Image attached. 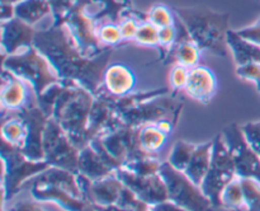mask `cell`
<instances>
[{
    "label": "cell",
    "mask_w": 260,
    "mask_h": 211,
    "mask_svg": "<svg viewBox=\"0 0 260 211\" xmlns=\"http://www.w3.org/2000/svg\"><path fill=\"white\" fill-rule=\"evenodd\" d=\"M240 178V177H239ZM248 211H260V182L254 178H240Z\"/></svg>",
    "instance_id": "33"
},
{
    "label": "cell",
    "mask_w": 260,
    "mask_h": 211,
    "mask_svg": "<svg viewBox=\"0 0 260 211\" xmlns=\"http://www.w3.org/2000/svg\"><path fill=\"white\" fill-rule=\"evenodd\" d=\"M3 211H5V210H4V208H3Z\"/></svg>",
    "instance_id": "49"
},
{
    "label": "cell",
    "mask_w": 260,
    "mask_h": 211,
    "mask_svg": "<svg viewBox=\"0 0 260 211\" xmlns=\"http://www.w3.org/2000/svg\"><path fill=\"white\" fill-rule=\"evenodd\" d=\"M175 37H177V29H175L174 24L159 28V50L164 52L162 58H165L168 51L174 45Z\"/></svg>",
    "instance_id": "40"
},
{
    "label": "cell",
    "mask_w": 260,
    "mask_h": 211,
    "mask_svg": "<svg viewBox=\"0 0 260 211\" xmlns=\"http://www.w3.org/2000/svg\"><path fill=\"white\" fill-rule=\"evenodd\" d=\"M212 141H207L205 144H200L196 146V150L193 152L192 158L185 168L184 173L193 183L197 186L202 185L203 179L207 175L208 169H210L211 158H212Z\"/></svg>",
    "instance_id": "24"
},
{
    "label": "cell",
    "mask_w": 260,
    "mask_h": 211,
    "mask_svg": "<svg viewBox=\"0 0 260 211\" xmlns=\"http://www.w3.org/2000/svg\"><path fill=\"white\" fill-rule=\"evenodd\" d=\"M196 146H197V145L192 144V142L178 140V141L173 145L172 152H170L169 158H168V162H169L170 165H172L173 168H175L177 170L184 172L188 163H189L190 158H192L193 152L196 150Z\"/></svg>",
    "instance_id": "30"
},
{
    "label": "cell",
    "mask_w": 260,
    "mask_h": 211,
    "mask_svg": "<svg viewBox=\"0 0 260 211\" xmlns=\"http://www.w3.org/2000/svg\"><path fill=\"white\" fill-rule=\"evenodd\" d=\"M124 185L116 175V173L103 179L93 180L91 183L90 205L113 206L118 201Z\"/></svg>",
    "instance_id": "22"
},
{
    "label": "cell",
    "mask_w": 260,
    "mask_h": 211,
    "mask_svg": "<svg viewBox=\"0 0 260 211\" xmlns=\"http://www.w3.org/2000/svg\"><path fill=\"white\" fill-rule=\"evenodd\" d=\"M244 136L246 141L250 145L251 149L258 154L260 158V119L259 121H251L241 126Z\"/></svg>",
    "instance_id": "38"
},
{
    "label": "cell",
    "mask_w": 260,
    "mask_h": 211,
    "mask_svg": "<svg viewBox=\"0 0 260 211\" xmlns=\"http://www.w3.org/2000/svg\"><path fill=\"white\" fill-rule=\"evenodd\" d=\"M201 50L193 40H185L179 43H174L168 51L167 56L164 58V64H179V65L187 66V68L192 69L200 65L201 60Z\"/></svg>",
    "instance_id": "26"
},
{
    "label": "cell",
    "mask_w": 260,
    "mask_h": 211,
    "mask_svg": "<svg viewBox=\"0 0 260 211\" xmlns=\"http://www.w3.org/2000/svg\"><path fill=\"white\" fill-rule=\"evenodd\" d=\"M78 0H50L51 5H52L53 10V18H55V23H61L69 10L74 7V4Z\"/></svg>",
    "instance_id": "42"
},
{
    "label": "cell",
    "mask_w": 260,
    "mask_h": 211,
    "mask_svg": "<svg viewBox=\"0 0 260 211\" xmlns=\"http://www.w3.org/2000/svg\"><path fill=\"white\" fill-rule=\"evenodd\" d=\"M3 69L12 71L29 84L37 97L61 81L55 68L35 46L14 55H3Z\"/></svg>",
    "instance_id": "5"
},
{
    "label": "cell",
    "mask_w": 260,
    "mask_h": 211,
    "mask_svg": "<svg viewBox=\"0 0 260 211\" xmlns=\"http://www.w3.org/2000/svg\"><path fill=\"white\" fill-rule=\"evenodd\" d=\"M238 32L239 35L243 36L244 38H246V40L251 41V42L260 46V18L255 23H253V24L248 25V27L245 28H241Z\"/></svg>",
    "instance_id": "43"
},
{
    "label": "cell",
    "mask_w": 260,
    "mask_h": 211,
    "mask_svg": "<svg viewBox=\"0 0 260 211\" xmlns=\"http://www.w3.org/2000/svg\"><path fill=\"white\" fill-rule=\"evenodd\" d=\"M124 126L122 114L101 96H95L89 116V137L90 141Z\"/></svg>",
    "instance_id": "17"
},
{
    "label": "cell",
    "mask_w": 260,
    "mask_h": 211,
    "mask_svg": "<svg viewBox=\"0 0 260 211\" xmlns=\"http://www.w3.org/2000/svg\"><path fill=\"white\" fill-rule=\"evenodd\" d=\"M238 177L234 158L229 152L222 134H218L213 139L212 158L210 169L203 179L201 188L203 193L210 198L215 208L220 207V197L226 186Z\"/></svg>",
    "instance_id": "8"
},
{
    "label": "cell",
    "mask_w": 260,
    "mask_h": 211,
    "mask_svg": "<svg viewBox=\"0 0 260 211\" xmlns=\"http://www.w3.org/2000/svg\"><path fill=\"white\" fill-rule=\"evenodd\" d=\"M159 174L167 185L169 200L188 211H215V206L203 193L202 188L193 183L184 172L177 170L170 163L162 162Z\"/></svg>",
    "instance_id": "7"
},
{
    "label": "cell",
    "mask_w": 260,
    "mask_h": 211,
    "mask_svg": "<svg viewBox=\"0 0 260 211\" xmlns=\"http://www.w3.org/2000/svg\"><path fill=\"white\" fill-rule=\"evenodd\" d=\"M150 211H188L185 210L182 206L177 205L175 202L170 200L161 201V202L154 203V205H150Z\"/></svg>",
    "instance_id": "44"
},
{
    "label": "cell",
    "mask_w": 260,
    "mask_h": 211,
    "mask_svg": "<svg viewBox=\"0 0 260 211\" xmlns=\"http://www.w3.org/2000/svg\"><path fill=\"white\" fill-rule=\"evenodd\" d=\"M14 17H15L14 4L2 3V22H7V20L12 19V18Z\"/></svg>",
    "instance_id": "46"
},
{
    "label": "cell",
    "mask_w": 260,
    "mask_h": 211,
    "mask_svg": "<svg viewBox=\"0 0 260 211\" xmlns=\"http://www.w3.org/2000/svg\"><path fill=\"white\" fill-rule=\"evenodd\" d=\"M2 192L3 202L13 198L23 183L36 177L50 165L45 160H30L22 152L2 140Z\"/></svg>",
    "instance_id": "6"
},
{
    "label": "cell",
    "mask_w": 260,
    "mask_h": 211,
    "mask_svg": "<svg viewBox=\"0 0 260 211\" xmlns=\"http://www.w3.org/2000/svg\"><path fill=\"white\" fill-rule=\"evenodd\" d=\"M94 98V94L75 81L62 80L58 84L51 117L58 122L79 150L90 144L88 129Z\"/></svg>",
    "instance_id": "2"
},
{
    "label": "cell",
    "mask_w": 260,
    "mask_h": 211,
    "mask_svg": "<svg viewBox=\"0 0 260 211\" xmlns=\"http://www.w3.org/2000/svg\"><path fill=\"white\" fill-rule=\"evenodd\" d=\"M139 144L140 147L149 157H154L165 146L169 135L162 132L156 124H147L139 127Z\"/></svg>",
    "instance_id": "27"
},
{
    "label": "cell",
    "mask_w": 260,
    "mask_h": 211,
    "mask_svg": "<svg viewBox=\"0 0 260 211\" xmlns=\"http://www.w3.org/2000/svg\"><path fill=\"white\" fill-rule=\"evenodd\" d=\"M116 175L126 187L136 193L137 197L149 205L169 200L167 185L159 173L144 177V175L134 174L121 167L116 170Z\"/></svg>",
    "instance_id": "16"
},
{
    "label": "cell",
    "mask_w": 260,
    "mask_h": 211,
    "mask_svg": "<svg viewBox=\"0 0 260 211\" xmlns=\"http://www.w3.org/2000/svg\"><path fill=\"white\" fill-rule=\"evenodd\" d=\"M43 154L45 162L50 167L62 168L78 173L80 150L71 142L68 134L52 117L48 118L43 134Z\"/></svg>",
    "instance_id": "9"
},
{
    "label": "cell",
    "mask_w": 260,
    "mask_h": 211,
    "mask_svg": "<svg viewBox=\"0 0 260 211\" xmlns=\"http://www.w3.org/2000/svg\"><path fill=\"white\" fill-rule=\"evenodd\" d=\"M62 22L68 25L71 35L78 42L81 52L85 56L95 57L107 50L99 42L98 36H96L98 24L86 12L85 0H78L74 7L69 10Z\"/></svg>",
    "instance_id": "10"
},
{
    "label": "cell",
    "mask_w": 260,
    "mask_h": 211,
    "mask_svg": "<svg viewBox=\"0 0 260 211\" xmlns=\"http://www.w3.org/2000/svg\"><path fill=\"white\" fill-rule=\"evenodd\" d=\"M96 36H98V40L102 43V46L106 48H112L113 46L123 42L119 24H116V23H102V24H98Z\"/></svg>",
    "instance_id": "32"
},
{
    "label": "cell",
    "mask_w": 260,
    "mask_h": 211,
    "mask_svg": "<svg viewBox=\"0 0 260 211\" xmlns=\"http://www.w3.org/2000/svg\"><path fill=\"white\" fill-rule=\"evenodd\" d=\"M135 41L139 45L159 48V28L152 24V23L144 20L140 24Z\"/></svg>",
    "instance_id": "35"
},
{
    "label": "cell",
    "mask_w": 260,
    "mask_h": 211,
    "mask_svg": "<svg viewBox=\"0 0 260 211\" xmlns=\"http://www.w3.org/2000/svg\"><path fill=\"white\" fill-rule=\"evenodd\" d=\"M220 207L228 211H248L240 178L236 177L222 191L220 197Z\"/></svg>",
    "instance_id": "29"
},
{
    "label": "cell",
    "mask_w": 260,
    "mask_h": 211,
    "mask_svg": "<svg viewBox=\"0 0 260 211\" xmlns=\"http://www.w3.org/2000/svg\"><path fill=\"white\" fill-rule=\"evenodd\" d=\"M5 211H46L45 208L41 207V205L36 202H30V201H19V202L14 203L10 206L8 210Z\"/></svg>",
    "instance_id": "45"
},
{
    "label": "cell",
    "mask_w": 260,
    "mask_h": 211,
    "mask_svg": "<svg viewBox=\"0 0 260 211\" xmlns=\"http://www.w3.org/2000/svg\"><path fill=\"white\" fill-rule=\"evenodd\" d=\"M78 173L85 175L91 180L103 179L114 174L116 170L109 167L101 155L91 147V145H86L80 150L78 163Z\"/></svg>",
    "instance_id": "21"
},
{
    "label": "cell",
    "mask_w": 260,
    "mask_h": 211,
    "mask_svg": "<svg viewBox=\"0 0 260 211\" xmlns=\"http://www.w3.org/2000/svg\"><path fill=\"white\" fill-rule=\"evenodd\" d=\"M217 91V78L210 68L198 65L190 69L189 79L184 93L193 101L207 104L212 101Z\"/></svg>",
    "instance_id": "19"
},
{
    "label": "cell",
    "mask_w": 260,
    "mask_h": 211,
    "mask_svg": "<svg viewBox=\"0 0 260 211\" xmlns=\"http://www.w3.org/2000/svg\"><path fill=\"white\" fill-rule=\"evenodd\" d=\"M116 206L129 211H150L149 203L144 202L141 198L137 197L136 193L132 192L126 186L122 190V193L119 196L118 201H117Z\"/></svg>",
    "instance_id": "36"
},
{
    "label": "cell",
    "mask_w": 260,
    "mask_h": 211,
    "mask_svg": "<svg viewBox=\"0 0 260 211\" xmlns=\"http://www.w3.org/2000/svg\"><path fill=\"white\" fill-rule=\"evenodd\" d=\"M221 134L234 158L238 177L254 178L260 182V158L246 141L241 126L234 122L228 125Z\"/></svg>",
    "instance_id": "11"
},
{
    "label": "cell",
    "mask_w": 260,
    "mask_h": 211,
    "mask_svg": "<svg viewBox=\"0 0 260 211\" xmlns=\"http://www.w3.org/2000/svg\"><path fill=\"white\" fill-rule=\"evenodd\" d=\"M36 33L33 25L17 17L2 22V55H14L33 46Z\"/></svg>",
    "instance_id": "18"
},
{
    "label": "cell",
    "mask_w": 260,
    "mask_h": 211,
    "mask_svg": "<svg viewBox=\"0 0 260 211\" xmlns=\"http://www.w3.org/2000/svg\"><path fill=\"white\" fill-rule=\"evenodd\" d=\"M236 75L244 80L251 81L255 84L260 94V64L251 63L243 66H236Z\"/></svg>",
    "instance_id": "39"
},
{
    "label": "cell",
    "mask_w": 260,
    "mask_h": 211,
    "mask_svg": "<svg viewBox=\"0 0 260 211\" xmlns=\"http://www.w3.org/2000/svg\"><path fill=\"white\" fill-rule=\"evenodd\" d=\"M10 114H17L18 117H20L27 127V139H25V144L22 149L25 157L30 160H37V162L45 160L43 134H45L46 125L48 121L47 114L42 111L38 103L29 104L25 108Z\"/></svg>",
    "instance_id": "14"
},
{
    "label": "cell",
    "mask_w": 260,
    "mask_h": 211,
    "mask_svg": "<svg viewBox=\"0 0 260 211\" xmlns=\"http://www.w3.org/2000/svg\"><path fill=\"white\" fill-rule=\"evenodd\" d=\"M80 211H96L95 208H94L93 205H90V203H86L85 206H84L83 208H81Z\"/></svg>",
    "instance_id": "48"
},
{
    "label": "cell",
    "mask_w": 260,
    "mask_h": 211,
    "mask_svg": "<svg viewBox=\"0 0 260 211\" xmlns=\"http://www.w3.org/2000/svg\"><path fill=\"white\" fill-rule=\"evenodd\" d=\"M189 73L190 69L187 68V66L179 65V64H175L173 66L169 74V84L173 91H184L188 79H189Z\"/></svg>",
    "instance_id": "37"
},
{
    "label": "cell",
    "mask_w": 260,
    "mask_h": 211,
    "mask_svg": "<svg viewBox=\"0 0 260 211\" xmlns=\"http://www.w3.org/2000/svg\"><path fill=\"white\" fill-rule=\"evenodd\" d=\"M0 102L2 116L20 111L29 104L38 103L35 89L7 69L2 70Z\"/></svg>",
    "instance_id": "13"
},
{
    "label": "cell",
    "mask_w": 260,
    "mask_h": 211,
    "mask_svg": "<svg viewBox=\"0 0 260 211\" xmlns=\"http://www.w3.org/2000/svg\"><path fill=\"white\" fill-rule=\"evenodd\" d=\"M141 23H139L137 18L135 17H127L119 23V29H121L122 38L123 41H131L135 40L137 35V31Z\"/></svg>",
    "instance_id": "41"
},
{
    "label": "cell",
    "mask_w": 260,
    "mask_h": 211,
    "mask_svg": "<svg viewBox=\"0 0 260 211\" xmlns=\"http://www.w3.org/2000/svg\"><path fill=\"white\" fill-rule=\"evenodd\" d=\"M136 86V75L127 65L121 63L109 64L103 74V88L116 97L132 93Z\"/></svg>",
    "instance_id": "20"
},
{
    "label": "cell",
    "mask_w": 260,
    "mask_h": 211,
    "mask_svg": "<svg viewBox=\"0 0 260 211\" xmlns=\"http://www.w3.org/2000/svg\"><path fill=\"white\" fill-rule=\"evenodd\" d=\"M146 20L156 25L157 28L168 27V25H173L175 22V13L174 10L169 9L168 7L161 4L154 5L150 8L149 12L146 13Z\"/></svg>",
    "instance_id": "34"
},
{
    "label": "cell",
    "mask_w": 260,
    "mask_h": 211,
    "mask_svg": "<svg viewBox=\"0 0 260 211\" xmlns=\"http://www.w3.org/2000/svg\"><path fill=\"white\" fill-rule=\"evenodd\" d=\"M27 139V127L17 114L2 117V140L15 147L23 149Z\"/></svg>",
    "instance_id": "28"
},
{
    "label": "cell",
    "mask_w": 260,
    "mask_h": 211,
    "mask_svg": "<svg viewBox=\"0 0 260 211\" xmlns=\"http://www.w3.org/2000/svg\"><path fill=\"white\" fill-rule=\"evenodd\" d=\"M139 129L124 126L119 127L116 131L99 137L109 154L122 165L128 163L129 160L139 159V158L149 157L139 144Z\"/></svg>",
    "instance_id": "15"
},
{
    "label": "cell",
    "mask_w": 260,
    "mask_h": 211,
    "mask_svg": "<svg viewBox=\"0 0 260 211\" xmlns=\"http://www.w3.org/2000/svg\"><path fill=\"white\" fill-rule=\"evenodd\" d=\"M35 200L55 202L63 211H80L86 205L79 187L76 173L57 167H48L29 182Z\"/></svg>",
    "instance_id": "4"
},
{
    "label": "cell",
    "mask_w": 260,
    "mask_h": 211,
    "mask_svg": "<svg viewBox=\"0 0 260 211\" xmlns=\"http://www.w3.org/2000/svg\"><path fill=\"white\" fill-rule=\"evenodd\" d=\"M15 17L35 27L46 17L53 18L50 0H19L14 4Z\"/></svg>",
    "instance_id": "25"
},
{
    "label": "cell",
    "mask_w": 260,
    "mask_h": 211,
    "mask_svg": "<svg viewBox=\"0 0 260 211\" xmlns=\"http://www.w3.org/2000/svg\"><path fill=\"white\" fill-rule=\"evenodd\" d=\"M96 211H129V210H124V208L118 207V206L113 205V206H94Z\"/></svg>",
    "instance_id": "47"
},
{
    "label": "cell",
    "mask_w": 260,
    "mask_h": 211,
    "mask_svg": "<svg viewBox=\"0 0 260 211\" xmlns=\"http://www.w3.org/2000/svg\"><path fill=\"white\" fill-rule=\"evenodd\" d=\"M57 71L61 80H71L96 96L103 88V74L112 56V48L95 57L81 52L78 42L63 22L37 29L35 43Z\"/></svg>",
    "instance_id": "1"
},
{
    "label": "cell",
    "mask_w": 260,
    "mask_h": 211,
    "mask_svg": "<svg viewBox=\"0 0 260 211\" xmlns=\"http://www.w3.org/2000/svg\"><path fill=\"white\" fill-rule=\"evenodd\" d=\"M228 46L233 53L236 66L251 63L260 64V46L244 38L239 35L238 31H229Z\"/></svg>",
    "instance_id": "23"
},
{
    "label": "cell",
    "mask_w": 260,
    "mask_h": 211,
    "mask_svg": "<svg viewBox=\"0 0 260 211\" xmlns=\"http://www.w3.org/2000/svg\"><path fill=\"white\" fill-rule=\"evenodd\" d=\"M160 167H161V163L154 157L139 158V159L129 160L128 163L122 165V168H124L128 172L137 175H144V177L157 174L160 170Z\"/></svg>",
    "instance_id": "31"
},
{
    "label": "cell",
    "mask_w": 260,
    "mask_h": 211,
    "mask_svg": "<svg viewBox=\"0 0 260 211\" xmlns=\"http://www.w3.org/2000/svg\"><path fill=\"white\" fill-rule=\"evenodd\" d=\"M174 13L201 50L221 57L228 56L229 13L213 12L205 7L174 8Z\"/></svg>",
    "instance_id": "3"
},
{
    "label": "cell",
    "mask_w": 260,
    "mask_h": 211,
    "mask_svg": "<svg viewBox=\"0 0 260 211\" xmlns=\"http://www.w3.org/2000/svg\"><path fill=\"white\" fill-rule=\"evenodd\" d=\"M182 108V103L170 98L167 94V96L150 99L135 108L128 109L122 113V118H123L124 125L132 129H139L147 124H155L162 118L172 119L177 125Z\"/></svg>",
    "instance_id": "12"
}]
</instances>
